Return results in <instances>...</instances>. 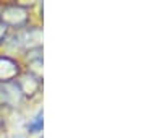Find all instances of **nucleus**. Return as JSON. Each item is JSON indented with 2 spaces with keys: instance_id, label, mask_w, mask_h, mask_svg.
I'll list each match as a JSON object with an SVG mask.
<instances>
[{
  "instance_id": "nucleus-2",
  "label": "nucleus",
  "mask_w": 146,
  "mask_h": 138,
  "mask_svg": "<svg viewBox=\"0 0 146 138\" xmlns=\"http://www.w3.org/2000/svg\"><path fill=\"white\" fill-rule=\"evenodd\" d=\"M29 132L31 133H37V132H41V128H42V112H39L36 115V119L33 120V123H29Z\"/></svg>"
},
{
  "instance_id": "nucleus-1",
  "label": "nucleus",
  "mask_w": 146,
  "mask_h": 138,
  "mask_svg": "<svg viewBox=\"0 0 146 138\" xmlns=\"http://www.w3.org/2000/svg\"><path fill=\"white\" fill-rule=\"evenodd\" d=\"M18 73V65L8 57H0V81L11 80Z\"/></svg>"
}]
</instances>
